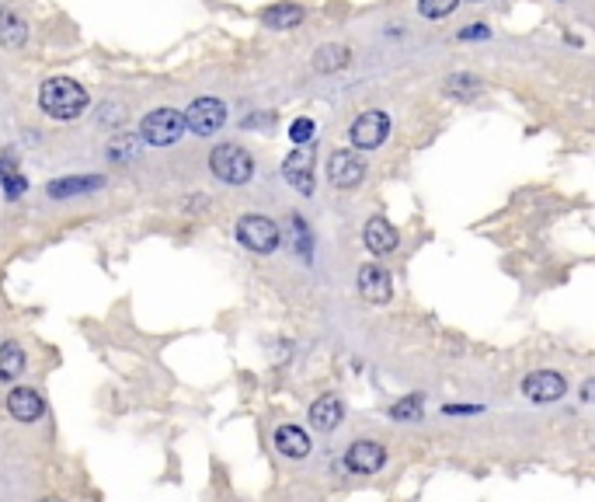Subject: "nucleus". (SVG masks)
Here are the masks:
<instances>
[{"instance_id": "obj_1", "label": "nucleus", "mask_w": 595, "mask_h": 502, "mask_svg": "<svg viewBox=\"0 0 595 502\" xmlns=\"http://www.w3.org/2000/svg\"><path fill=\"white\" fill-rule=\"evenodd\" d=\"M91 94L74 77H49L39 87V109L56 123H74L87 112Z\"/></svg>"}, {"instance_id": "obj_2", "label": "nucleus", "mask_w": 595, "mask_h": 502, "mask_svg": "<svg viewBox=\"0 0 595 502\" xmlns=\"http://www.w3.org/2000/svg\"><path fill=\"white\" fill-rule=\"evenodd\" d=\"M209 171L227 185H244L254 178V158L240 143H220L209 150Z\"/></svg>"}, {"instance_id": "obj_3", "label": "nucleus", "mask_w": 595, "mask_h": 502, "mask_svg": "<svg viewBox=\"0 0 595 502\" xmlns=\"http://www.w3.org/2000/svg\"><path fill=\"white\" fill-rule=\"evenodd\" d=\"M185 112H178V109H154L143 126H140V136H143V143H150V147H174L181 136H185Z\"/></svg>"}, {"instance_id": "obj_4", "label": "nucleus", "mask_w": 595, "mask_h": 502, "mask_svg": "<svg viewBox=\"0 0 595 502\" xmlns=\"http://www.w3.org/2000/svg\"><path fill=\"white\" fill-rule=\"evenodd\" d=\"M237 241L254 255H272L282 241V234H278L276 220H269L261 213H247L237 220Z\"/></svg>"}, {"instance_id": "obj_5", "label": "nucleus", "mask_w": 595, "mask_h": 502, "mask_svg": "<svg viewBox=\"0 0 595 502\" xmlns=\"http://www.w3.org/2000/svg\"><path fill=\"white\" fill-rule=\"evenodd\" d=\"M185 123L196 136H213V133H220V126L227 123V105L220 98H196L185 109Z\"/></svg>"}, {"instance_id": "obj_6", "label": "nucleus", "mask_w": 595, "mask_h": 502, "mask_svg": "<svg viewBox=\"0 0 595 502\" xmlns=\"http://www.w3.org/2000/svg\"><path fill=\"white\" fill-rule=\"evenodd\" d=\"M387 133H390V119H387V112H362L352 129H349V140H352V147L358 150H376V147H383V140H387Z\"/></svg>"}, {"instance_id": "obj_7", "label": "nucleus", "mask_w": 595, "mask_h": 502, "mask_svg": "<svg viewBox=\"0 0 595 502\" xmlns=\"http://www.w3.org/2000/svg\"><path fill=\"white\" fill-rule=\"evenodd\" d=\"M285 182L300 192V196H314V147H296L285 161H282Z\"/></svg>"}, {"instance_id": "obj_8", "label": "nucleus", "mask_w": 595, "mask_h": 502, "mask_svg": "<svg viewBox=\"0 0 595 502\" xmlns=\"http://www.w3.org/2000/svg\"><path fill=\"white\" fill-rule=\"evenodd\" d=\"M362 178H366V165H362L358 154H352V150H334V154L327 158V182H331L334 189H356Z\"/></svg>"}, {"instance_id": "obj_9", "label": "nucleus", "mask_w": 595, "mask_h": 502, "mask_svg": "<svg viewBox=\"0 0 595 502\" xmlns=\"http://www.w3.org/2000/svg\"><path fill=\"white\" fill-rule=\"evenodd\" d=\"M383 460H387L383 443H376V440H356L349 447V454H345V467L356 471V474H376L383 467Z\"/></svg>"}, {"instance_id": "obj_10", "label": "nucleus", "mask_w": 595, "mask_h": 502, "mask_svg": "<svg viewBox=\"0 0 595 502\" xmlns=\"http://www.w3.org/2000/svg\"><path fill=\"white\" fill-rule=\"evenodd\" d=\"M358 296L369 300V304H387L394 296V283H390V272L380 269V265H362L358 269Z\"/></svg>"}, {"instance_id": "obj_11", "label": "nucleus", "mask_w": 595, "mask_h": 502, "mask_svg": "<svg viewBox=\"0 0 595 502\" xmlns=\"http://www.w3.org/2000/svg\"><path fill=\"white\" fill-rule=\"evenodd\" d=\"M522 391H526V398H529V401L547 405V401L564 398L567 384H564V376L554 374V370H536V374H529L526 380H522Z\"/></svg>"}, {"instance_id": "obj_12", "label": "nucleus", "mask_w": 595, "mask_h": 502, "mask_svg": "<svg viewBox=\"0 0 595 502\" xmlns=\"http://www.w3.org/2000/svg\"><path fill=\"white\" fill-rule=\"evenodd\" d=\"M7 416L18 422H39L45 416V401L32 387H11L7 391Z\"/></svg>"}, {"instance_id": "obj_13", "label": "nucleus", "mask_w": 595, "mask_h": 502, "mask_svg": "<svg viewBox=\"0 0 595 502\" xmlns=\"http://www.w3.org/2000/svg\"><path fill=\"white\" fill-rule=\"evenodd\" d=\"M105 189V178L101 174H70V178H56L45 185V196L49 199H74V196H91Z\"/></svg>"}, {"instance_id": "obj_14", "label": "nucleus", "mask_w": 595, "mask_h": 502, "mask_svg": "<svg viewBox=\"0 0 595 502\" xmlns=\"http://www.w3.org/2000/svg\"><path fill=\"white\" fill-rule=\"evenodd\" d=\"M362 245L373 255H390L397 248V231L394 223H387L383 216H369L362 227Z\"/></svg>"}, {"instance_id": "obj_15", "label": "nucleus", "mask_w": 595, "mask_h": 502, "mask_svg": "<svg viewBox=\"0 0 595 502\" xmlns=\"http://www.w3.org/2000/svg\"><path fill=\"white\" fill-rule=\"evenodd\" d=\"M342 418H345V405H342V398H338V394H324V398H318V401L310 405V425L320 429V433L338 429V425H342Z\"/></svg>"}, {"instance_id": "obj_16", "label": "nucleus", "mask_w": 595, "mask_h": 502, "mask_svg": "<svg viewBox=\"0 0 595 502\" xmlns=\"http://www.w3.org/2000/svg\"><path fill=\"white\" fill-rule=\"evenodd\" d=\"M303 21V7L300 4H272L261 11V25L272 32H293Z\"/></svg>"}, {"instance_id": "obj_17", "label": "nucleus", "mask_w": 595, "mask_h": 502, "mask_svg": "<svg viewBox=\"0 0 595 502\" xmlns=\"http://www.w3.org/2000/svg\"><path fill=\"white\" fill-rule=\"evenodd\" d=\"M352 63V53H349V45H342V42H327V45H320L318 53H314V70L318 74H338V70H345Z\"/></svg>"}, {"instance_id": "obj_18", "label": "nucleus", "mask_w": 595, "mask_h": 502, "mask_svg": "<svg viewBox=\"0 0 595 502\" xmlns=\"http://www.w3.org/2000/svg\"><path fill=\"white\" fill-rule=\"evenodd\" d=\"M276 447L278 454H285V457H307L310 454V436L300 425H278Z\"/></svg>"}, {"instance_id": "obj_19", "label": "nucleus", "mask_w": 595, "mask_h": 502, "mask_svg": "<svg viewBox=\"0 0 595 502\" xmlns=\"http://www.w3.org/2000/svg\"><path fill=\"white\" fill-rule=\"evenodd\" d=\"M0 42L7 49H21L28 42V25L21 14H14L11 7H0Z\"/></svg>"}, {"instance_id": "obj_20", "label": "nucleus", "mask_w": 595, "mask_h": 502, "mask_svg": "<svg viewBox=\"0 0 595 502\" xmlns=\"http://www.w3.org/2000/svg\"><path fill=\"white\" fill-rule=\"evenodd\" d=\"M25 363H28L25 349H21L18 342H4V345H0V384L18 380L21 370H25Z\"/></svg>"}, {"instance_id": "obj_21", "label": "nucleus", "mask_w": 595, "mask_h": 502, "mask_svg": "<svg viewBox=\"0 0 595 502\" xmlns=\"http://www.w3.org/2000/svg\"><path fill=\"white\" fill-rule=\"evenodd\" d=\"M0 189H4L7 199H21L25 189H28L25 174L14 167V158H11V154H0Z\"/></svg>"}, {"instance_id": "obj_22", "label": "nucleus", "mask_w": 595, "mask_h": 502, "mask_svg": "<svg viewBox=\"0 0 595 502\" xmlns=\"http://www.w3.org/2000/svg\"><path fill=\"white\" fill-rule=\"evenodd\" d=\"M449 94H456V98H477L480 94V77H474V74H453L449 77Z\"/></svg>"}, {"instance_id": "obj_23", "label": "nucleus", "mask_w": 595, "mask_h": 502, "mask_svg": "<svg viewBox=\"0 0 595 502\" xmlns=\"http://www.w3.org/2000/svg\"><path fill=\"white\" fill-rule=\"evenodd\" d=\"M390 418H397V422H418L422 418V398L411 394V398L397 401L394 409H390Z\"/></svg>"}, {"instance_id": "obj_24", "label": "nucleus", "mask_w": 595, "mask_h": 502, "mask_svg": "<svg viewBox=\"0 0 595 502\" xmlns=\"http://www.w3.org/2000/svg\"><path fill=\"white\" fill-rule=\"evenodd\" d=\"M293 241H296V251L303 255V258H310V251H314V238H310V227H307V220L303 216H293Z\"/></svg>"}, {"instance_id": "obj_25", "label": "nucleus", "mask_w": 595, "mask_h": 502, "mask_svg": "<svg viewBox=\"0 0 595 502\" xmlns=\"http://www.w3.org/2000/svg\"><path fill=\"white\" fill-rule=\"evenodd\" d=\"M314 133H318L314 119H296V123L289 126V140H293L296 147H307V143H314Z\"/></svg>"}, {"instance_id": "obj_26", "label": "nucleus", "mask_w": 595, "mask_h": 502, "mask_svg": "<svg viewBox=\"0 0 595 502\" xmlns=\"http://www.w3.org/2000/svg\"><path fill=\"white\" fill-rule=\"evenodd\" d=\"M456 4H460V0H418V11H422L425 18H446V14L456 11Z\"/></svg>"}, {"instance_id": "obj_27", "label": "nucleus", "mask_w": 595, "mask_h": 502, "mask_svg": "<svg viewBox=\"0 0 595 502\" xmlns=\"http://www.w3.org/2000/svg\"><path fill=\"white\" fill-rule=\"evenodd\" d=\"M487 36H491V28H487V25H480V21H477V25H467V28L460 32V39H463V42H470V39H487Z\"/></svg>"}, {"instance_id": "obj_28", "label": "nucleus", "mask_w": 595, "mask_h": 502, "mask_svg": "<svg viewBox=\"0 0 595 502\" xmlns=\"http://www.w3.org/2000/svg\"><path fill=\"white\" fill-rule=\"evenodd\" d=\"M442 412H446V416H467V412H480V409H477V405H446Z\"/></svg>"}, {"instance_id": "obj_29", "label": "nucleus", "mask_w": 595, "mask_h": 502, "mask_svg": "<svg viewBox=\"0 0 595 502\" xmlns=\"http://www.w3.org/2000/svg\"><path fill=\"white\" fill-rule=\"evenodd\" d=\"M582 398H585V401H595V376H592V380H585V387H582Z\"/></svg>"}, {"instance_id": "obj_30", "label": "nucleus", "mask_w": 595, "mask_h": 502, "mask_svg": "<svg viewBox=\"0 0 595 502\" xmlns=\"http://www.w3.org/2000/svg\"><path fill=\"white\" fill-rule=\"evenodd\" d=\"M39 502H60V499H39Z\"/></svg>"}, {"instance_id": "obj_31", "label": "nucleus", "mask_w": 595, "mask_h": 502, "mask_svg": "<svg viewBox=\"0 0 595 502\" xmlns=\"http://www.w3.org/2000/svg\"><path fill=\"white\" fill-rule=\"evenodd\" d=\"M467 4H477V0H467Z\"/></svg>"}]
</instances>
